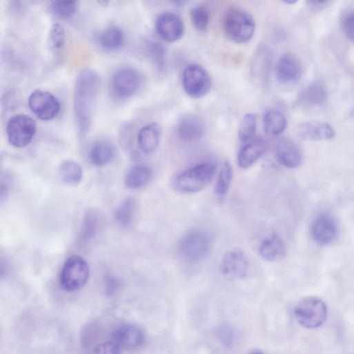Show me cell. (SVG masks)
Instances as JSON below:
<instances>
[{"label":"cell","instance_id":"cell-33","mask_svg":"<svg viewBox=\"0 0 354 354\" xmlns=\"http://www.w3.org/2000/svg\"><path fill=\"white\" fill-rule=\"evenodd\" d=\"M65 42V29L60 24H54L50 30L48 45L52 51L60 50Z\"/></svg>","mask_w":354,"mask_h":354},{"label":"cell","instance_id":"cell-7","mask_svg":"<svg viewBox=\"0 0 354 354\" xmlns=\"http://www.w3.org/2000/svg\"><path fill=\"white\" fill-rule=\"evenodd\" d=\"M37 132L35 121L26 115H17L10 119L7 125V135L10 144L18 148H23L32 141Z\"/></svg>","mask_w":354,"mask_h":354},{"label":"cell","instance_id":"cell-9","mask_svg":"<svg viewBox=\"0 0 354 354\" xmlns=\"http://www.w3.org/2000/svg\"><path fill=\"white\" fill-rule=\"evenodd\" d=\"M142 77L137 70L124 67L114 74L111 81L112 92L119 99H126L133 96L141 87Z\"/></svg>","mask_w":354,"mask_h":354},{"label":"cell","instance_id":"cell-8","mask_svg":"<svg viewBox=\"0 0 354 354\" xmlns=\"http://www.w3.org/2000/svg\"><path fill=\"white\" fill-rule=\"evenodd\" d=\"M182 84L184 91L190 97L199 99L209 92L212 80L209 73L203 67L193 64L185 68Z\"/></svg>","mask_w":354,"mask_h":354},{"label":"cell","instance_id":"cell-38","mask_svg":"<svg viewBox=\"0 0 354 354\" xmlns=\"http://www.w3.org/2000/svg\"><path fill=\"white\" fill-rule=\"evenodd\" d=\"M248 354H265V353L263 351H260V350L255 349V350L252 351Z\"/></svg>","mask_w":354,"mask_h":354},{"label":"cell","instance_id":"cell-35","mask_svg":"<svg viewBox=\"0 0 354 354\" xmlns=\"http://www.w3.org/2000/svg\"><path fill=\"white\" fill-rule=\"evenodd\" d=\"M97 216L94 213L88 214L86 217L83 229V235L90 237L95 233L97 228Z\"/></svg>","mask_w":354,"mask_h":354},{"label":"cell","instance_id":"cell-1","mask_svg":"<svg viewBox=\"0 0 354 354\" xmlns=\"http://www.w3.org/2000/svg\"><path fill=\"white\" fill-rule=\"evenodd\" d=\"M101 79L92 70H83L78 77L74 95V110L79 138L83 139L90 130L97 98Z\"/></svg>","mask_w":354,"mask_h":354},{"label":"cell","instance_id":"cell-25","mask_svg":"<svg viewBox=\"0 0 354 354\" xmlns=\"http://www.w3.org/2000/svg\"><path fill=\"white\" fill-rule=\"evenodd\" d=\"M287 126V120L278 110H269L264 117V127L266 133L276 136L282 133Z\"/></svg>","mask_w":354,"mask_h":354},{"label":"cell","instance_id":"cell-32","mask_svg":"<svg viewBox=\"0 0 354 354\" xmlns=\"http://www.w3.org/2000/svg\"><path fill=\"white\" fill-rule=\"evenodd\" d=\"M79 7L77 1H53L51 3V10L57 17L68 19L73 17Z\"/></svg>","mask_w":354,"mask_h":354},{"label":"cell","instance_id":"cell-28","mask_svg":"<svg viewBox=\"0 0 354 354\" xmlns=\"http://www.w3.org/2000/svg\"><path fill=\"white\" fill-rule=\"evenodd\" d=\"M233 177V168L230 161H226L219 171L215 192L219 197H224L230 187Z\"/></svg>","mask_w":354,"mask_h":354},{"label":"cell","instance_id":"cell-30","mask_svg":"<svg viewBox=\"0 0 354 354\" xmlns=\"http://www.w3.org/2000/svg\"><path fill=\"white\" fill-rule=\"evenodd\" d=\"M257 129V119L253 114H246L242 119L239 130V138L242 142L253 139Z\"/></svg>","mask_w":354,"mask_h":354},{"label":"cell","instance_id":"cell-31","mask_svg":"<svg viewBox=\"0 0 354 354\" xmlns=\"http://www.w3.org/2000/svg\"><path fill=\"white\" fill-rule=\"evenodd\" d=\"M190 18L194 27L199 32H204L207 30L210 14L206 8L203 6H197L190 11Z\"/></svg>","mask_w":354,"mask_h":354},{"label":"cell","instance_id":"cell-24","mask_svg":"<svg viewBox=\"0 0 354 354\" xmlns=\"http://www.w3.org/2000/svg\"><path fill=\"white\" fill-rule=\"evenodd\" d=\"M153 177V171L148 166L140 164L134 166L126 178L128 189L136 190L146 185Z\"/></svg>","mask_w":354,"mask_h":354},{"label":"cell","instance_id":"cell-10","mask_svg":"<svg viewBox=\"0 0 354 354\" xmlns=\"http://www.w3.org/2000/svg\"><path fill=\"white\" fill-rule=\"evenodd\" d=\"M28 103L33 113L43 121L52 120L61 111L60 102L48 92L35 90L30 96Z\"/></svg>","mask_w":354,"mask_h":354},{"label":"cell","instance_id":"cell-29","mask_svg":"<svg viewBox=\"0 0 354 354\" xmlns=\"http://www.w3.org/2000/svg\"><path fill=\"white\" fill-rule=\"evenodd\" d=\"M136 202L132 198L124 199L115 213L117 223L122 226L130 225L135 218Z\"/></svg>","mask_w":354,"mask_h":354},{"label":"cell","instance_id":"cell-17","mask_svg":"<svg viewBox=\"0 0 354 354\" xmlns=\"http://www.w3.org/2000/svg\"><path fill=\"white\" fill-rule=\"evenodd\" d=\"M206 132V126L202 119L194 115L182 116L177 124V134L186 142L201 139Z\"/></svg>","mask_w":354,"mask_h":354},{"label":"cell","instance_id":"cell-37","mask_svg":"<svg viewBox=\"0 0 354 354\" xmlns=\"http://www.w3.org/2000/svg\"><path fill=\"white\" fill-rule=\"evenodd\" d=\"M342 28L346 37L354 43V12L346 17Z\"/></svg>","mask_w":354,"mask_h":354},{"label":"cell","instance_id":"cell-15","mask_svg":"<svg viewBox=\"0 0 354 354\" xmlns=\"http://www.w3.org/2000/svg\"><path fill=\"white\" fill-rule=\"evenodd\" d=\"M337 228L335 220L327 214L318 215L311 226L313 239L320 245H328L335 239Z\"/></svg>","mask_w":354,"mask_h":354},{"label":"cell","instance_id":"cell-26","mask_svg":"<svg viewBox=\"0 0 354 354\" xmlns=\"http://www.w3.org/2000/svg\"><path fill=\"white\" fill-rule=\"evenodd\" d=\"M326 95L324 85L321 82H315L304 91L301 101L307 106H318L325 101Z\"/></svg>","mask_w":354,"mask_h":354},{"label":"cell","instance_id":"cell-6","mask_svg":"<svg viewBox=\"0 0 354 354\" xmlns=\"http://www.w3.org/2000/svg\"><path fill=\"white\" fill-rule=\"evenodd\" d=\"M294 313L297 322L303 327L313 329L321 326L327 317L325 303L316 297H307L296 305Z\"/></svg>","mask_w":354,"mask_h":354},{"label":"cell","instance_id":"cell-16","mask_svg":"<svg viewBox=\"0 0 354 354\" xmlns=\"http://www.w3.org/2000/svg\"><path fill=\"white\" fill-rule=\"evenodd\" d=\"M298 137L306 141H322L334 138L335 132L327 123L322 121H308L297 128Z\"/></svg>","mask_w":354,"mask_h":354},{"label":"cell","instance_id":"cell-11","mask_svg":"<svg viewBox=\"0 0 354 354\" xmlns=\"http://www.w3.org/2000/svg\"><path fill=\"white\" fill-rule=\"evenodd\" d=\"M248 269V257L244 252L239 249L226 253L220 265L222 275L228 280L244 279L247 275Z\"/></svg>","mask_w":354,"mask_h":354},{"label":"cell","instance_id":"cell-27","mask_svg":"<svg viewBox=\"0 0 354 354\" xmlns=\"http://www.w3.org/2000/svg\"><path fill=\"white\" fill-rule=\"evenodd\" d=\"M59 172L62 180L70 186L78 185L83 178L82 168L74 161L68 160L63 162Z\"/></svg>","mask_w":354,"mask_h":354},{"label":"cell","instance_id":"cell-23","mask_svg":"<svg viewBox=\"0 0 354 354\" xmlns=\"http://www.w3.org/2000/svg\"><path fill=\"white\" fill-rule=\"evenodd\" d=\"M99 42L101 47L105 50H117L120 49L124 44V32L120 28L116 26H108L100 34Z\"/></svg>","mask_w":354,"mask_h":354},{"label":"cell","instance_id":"cell-34","mask_svg":"<svg viewBox=\"0 0 354 354\" xmlns=\"http://www.w3.org/2000/svg\"><path fill=\"white\" fill-rule=\"evenodd\" d=\"M95 354H122V348L113 341H108L97 345Z\"/></svg>","mask_w":354,"mask_h":354},{"label":"cell","instance_id":"cell-3","mask_svg":"<svg viewBox=\"0 0 354 354\" xmlns=\"http://www.w3.org/2000/svg\"><path fill=\"white\" fill-rule=\"evenodd\" d=\"M211 248L212 239L209 234L201 230H195L181 239L178 253L184 261L195 264L203 262Z\"/></svg>","mask_w":354,"mask_h":354},{"label":"cell","instance_id":"cell-18","mask_svg":"<svg viewBox=\"0 0 354 354\" xmlns=\"http://www.w3.org/2000/svg\"><path fill=\"white\" fill-rule=\"evenodd\" d=\"M275 155L281 165L290 169L299 167L303 159L300 148L289 139H283L277 144Z\"/></svg>","mask_w":354,"mask_h":354},{"label":"cell","instance_id":"cell-19","mask_svg":"<svg viewBox=\"0 0 354 354\" xmlns=\"http://www.w3.org/2000/svg\"><path fill=\"white\" fill-rule=\"evenodd\" d=\"M259 253L265 261H279L286 255V246L280 236L273 233L262 240Z\"/></svg>","mask_w":354,"mask_h":354},{"label":"cell","instance_id":"cell-22","mask_svg":"<svg viewBox=\"0 0 354 354\" xmlns=\"http://www.w3.org/2000/svg\"><path fill=\"white\" fill-rule=\"evenodd\" d=\"M115 156L114 146L106 141H99L92 146L90 150V159L92 164L102 167L110 164Z\"/></svg>","mask_w":354,"mask_h":354},{"label":"cell","instance_id":"cell-14","mask_svg":"<svg viewBox=\"0 0 354 354\" xmlns=\"http://www.w3.org/2000/svg\"><path fill=\"white\" fill-rule=\"evenodd\" d=\"M302 75V66L295 55L285 54L280 57L276 66V76L281 83H296L300 80Z\"/></svg>","mask_w":354,"mask_h":354},{"label":"cell","instance_id":"cell-21","mask_svg":"<svg viewBox=\"0 0 354 354\" xmlns=\"http://www.w3.org/2000/svg\"><path fill=\"white\" fill-rule=\"evenodd\" d=\"M161 137V128L157 123H151L139 132L138 145L146 155L153 154L159 148Z\"/></svg>","mask_w":354,"mask_h":354},{"label":"cell","instance_id":"cell-20","mask_svg":"<svg viewBox=\"0 0 354 354\" xmlns=\"http://www.w3.org/2000/svg\"><path fill=\"white\" fill-rule=\"evenodd\" d=\"M267 144L262 139H257L244 146L237 155V164L242 169L253 166L266 153Z\"/></svg>","mask_w":354,"mask_h":354},{"label":"cell","instance_id":"cell-5","mask_svg":"<svg viewBox=\"0 0 354 354\" xmlns=\"http://www.w3.org/2000/svg\"><path fill=\"white\" fill-rule=\"evenodd\" d=\"M90 277V267L87 261L79 255H72L66 262L60 276L62 288L68 292L82 288Z\"/></svg>","mask_w":354,"mask_h":354},{"label":"cell","instance_id":"cell-36","mask_svg":"<svg viewBox=\"0 0 354 354\" xmlns=\"http://www.w3.org/2000/svg\"><path fill=\"white\" fill-rule=\"evenodd\" d=\"M149 51L153 60L159 65L161 64L166 55V50L161 44L153 43L150 45Z\"/></svg>","mask_w":354,"mask_h":354},{"label":"cell","instance_id":"cell-12","mask_svg":"<svg viewBox=\"0 0 354 354\" xmlns=\"http://www.w3.org/2000/svg\"><path fill=\"white\" fill-rule=\"evenodd\" d=\"M155 28L159 36L168 43L179 41L185 33V26L179 16L173 12H164L157 19Z\"/></svg>","mask_w":354,"mask_h":354},{"label":"cell","instance_id":"cell-39","mask_svg":"<svg viewBox=\"0 0 354 354\" xmlns=\"http://www.w3.org/2000/svg\"><path fill=\"white\" fill-rule=\"evenodd\" d=\"M284 3L286 4H288V5H293V4L296 3L297 2L296 1H285Z\"/></svg>","mask_w":354,"mask_h":354},{"label":"cell","instance_id":"cell-13","mask_svg":"<svg viewBox=\"0 0 354 354\" xmlns=\"http://www.w3.org/2000/svg\"><path fill=\"white\" fill-rule=\"evenodd\" d=\"M112 341L122 349L133 350L142 346L146 340L144 331L132 324H121L112 332Z\"/></svg>","mask_w":354,"mask_h":354},{"label":"cell","instance_id":"cell-2","mask_svg":"<svg viewBox=\"0 0 354 354\" xmlns=\"http://www.w3.org/2000/svg\"><path fill=\"white\" fill-rule=\"evenodd\" d=\"M216 171L217 165L215 163H201L177 175L173 181V186L181 193L200 192L210 184Z\"/></svg>","mask_w":354,"mask_h":354},{"label":"cell","instance_id":"cell-4","mask_svg":"<svg viewBox=\"0 0 354 354\" xmlns=\"http://www.w3.org/2000/svg\"><path fill=\"white\" fill-rule=\"evenodd\" d=\"M224 29L230 40L238 44H245L254 36L255 23L246 12L233 9L230 10L224 18Z\"/></svg>","mask_w":354,"mask_h":354}]
</instances>
